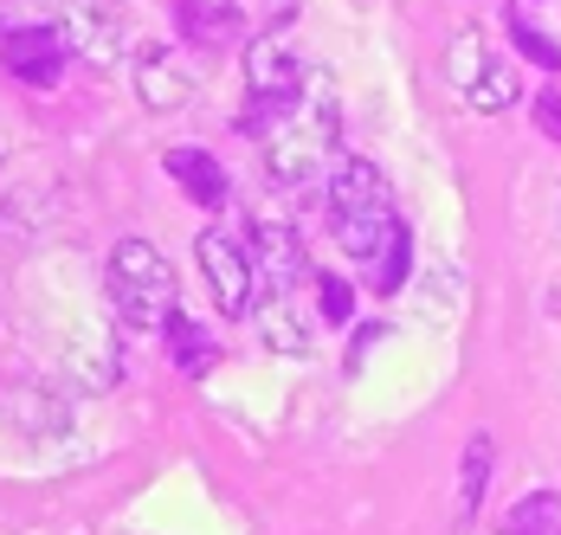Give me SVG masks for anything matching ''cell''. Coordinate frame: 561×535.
Listing matches in <instances>:
<instances>
[{
	"mask_svg": "<svg viewBox=\"0 0 561 535\" xmlns=\"http://www.w3.org/2000/svg\"><path fill=\"white\" fill-rule=\"evenodd\" d=\"M104 297L123 335H149L174 317V271L149 239H116L104 259Z\"/></svg>",
	"mask_w": 561,
	"mask_h": 535,
	"instance_id": "7a4b0ae2",
	"label": "cell"
},
{
	"mask_svg": "<svg viewBox=\"0 0 561 535\" xmlns=\"http://www.w3.org/2000/svg\"><path fill=\"white\" fill-rule=\"evenodd\" d=\"M504 535H561V497L556 490H536V497L510 503Z\"/></svg>",
	"mask_w": 561,
	"mask_h": 535,
	"instance_id": "e0dca14e",
	"label": "cell"
},
{
	"mask_svg": "<svg viewBox=\"0 0 561 535\" xmlns=\"http://www.w3.org/2000/svg\"><path fill=\"white\" fill-rule=\"evenodd\" d=\"M53 26L65 33L71 58H84V65H123V53H129V13L116 0H65Z\"/></svg>",
	"mask_w": 561,
	"mask_h": 535,
	"instance_id": "8992f818",
	"label": "cell"
},
{
	"mask_svg": "<svg viewBox=\"0 0 561 535\" xmlns=\"http://www.w3.org/2000/svg\"><path fill=\"white\" fill-rule=\"evenodd\" d=\"M491 458H497V445L478 432L471 445H465V465H458V516L471 523L478 516V503H484V483H491Z\"/></svg>",
	"mask_w": 561,
	"mask_h": 535,
	"instance_id": "2e32d148",
	"label": "cell"
},
{
	"mask_svg": "<svg viewBox=\"0 0 561 535\" xmlns=\"http://www.w3.org/2000/svg\"><path fill=\"white\" fill-rule=\"evenodd\" d=\"M317 317L330 322V329H342V322L355 317V291L342 277H317Z\"/></svg>",
	"mask_w": 561,
	"mask_h": 535,
	"instance_id": "ffe728a7",
	"label": "cell"
},
{
	"mask_svg": "<svg viewBox=\"0 0 561 535\" xmlns=\"http://www.w3.org/2000/svg\"><path fill=\"white\" fill-rule=\"evenodd\" d=\"M323 201H330V219L336 214H362V207H393L388 201V174L368 156H336L330 174H323Z\"/></svg>",
	"mask_w": 561,
	"mask_h": 535,
	"instance_id": "30bf717a",
	"label": "cell"
},
{
	"mask_svg": "<svg viewBox=\"0 0 561 535\" xmlns=\"http://www.w3.org/2000/svg\"><path fill=\"white\" fill-rule=\"evenodd\" d=\"M174 13H181V33H187L194 46H226V39L245 26L252 0H174Z\"/></svg>",
	"mask_w": 561,
	"mask_h": 535,
	"instance_id": "4fadbf2b",
	"label": "cell"
},
{
	"mask_svg": "<svg viewBox=\"0 0 561 535\" xmlns=\"http://www.w3.org/2000/svg\"><path fill=\"white\" fill-rule=\"evenodd\" d=\"M259 335H265V349H278V355H304L310 342H317V329L304 322L297 310V297H259Z\"/></svg>",
	"mask_w": 561,
	"mask_h": 535,
	"instance_id": "5bb4252c",
	"label": "cell"
},
{
	"mask_svg": "<svg viewBox=\"0 0 561 535\" xmlns=\"http://www.w3.org/2000/svg\"><path fill=\"white\" fill-rule=\"evenodd\" d=\"M400 226H407V219H393V207H362V214H336L330 219L336 246L348 252V259H362V265H375V259L388 252Z\"/></svg>",
	"mask_w": 561,
	"mask_h": 535,
	"instance_id": "7c38bea8",
	"label": "cell"
},
{
	"mask_svg": "<svg viewBox=\"0 0 561 535\" xmlns=\"http://www.w3.org/2000/svg\"><path fill=\"white\" fill-rule=\"evenodd\" d=\"M194 252H201V271H207L214 304H220L232 322L252 317V310H259V271H252V246H245L239 232H226V226H207V232L194 239Z\"/></svg>",
	"mask_w": 561,
	"mask_h": 535,
	"instance_id": "5b68a950",
	"label": "cell"
},
{
	"mask_svg": "<svg viewBox=\"0 0 561 535\" xmlns=\"http://www.w3.org/2000/svg\"><path fill=\"white\" fill-rule=\"evenodd\" d=\"M129 78H136V98L156 110V116L187 110V104H194V91H201L194 65L174 53V46H142V53H136V65H129Z\"/></svg>",
	"mask_w": 561,
	"mask_h": 535,
	"instance_id": "ba28073f",
	"label": "cell"
},
{
	"mask_svg": "<svg viewBox=\"0 0 561 535\" xmlns=\"http://www.w3.org/2000/svg\"><path fill=\"white\" fill-rule=\"evenodd\" d=\"M310 78H317V71L304 65V53H297L284 33L252 39V53H245V116H239L245 136H265L284 110L310 91Z\"/></svg>",
	"mask_w": 561,
	"mask_h": 535,
	"instance_id": "3957f363",
	"label": "cell"
},
{
	"mask_svg": "<svg viewBox=\"0 0 561 535\" xmlns=\"http://www.w3.org/2000/svg\"><path fill=\"white\" fill-rule=\"evenodd\" d=\"M169 355H174V368H181L187 380H207V375H214V362H220L214 335H207L194 317H181V310L169 317Z\"/></svg>",
	"mask_w": 561,
	"mask_h": 535,
	"instance_id": "9a60e30c",
	"label": "cell"
},
{
	"mask_svg": "<svg viewBox=\"0 0 561 535\" xmlns=\"http://www.w3.org/2000/svg\"><path fill=\"white\" fill-rule=\"evenodd\" d=\"M342 104L330 78H310V91L284 110L278 123L265 129V174L284 187H304V181H323L330 161L342 156Z\"/></svg>",
	"mask_w": 561,
	"mask_h": 535,
	"instance_id": "6da1fadb",
	"label": "cell"
},
{
	"mask_svg": "<svg viewBox=\"0 0 561 535\" xmlns=\"http://www.w3.org/2000/svg\"><path fill=\"white\" fill-rule=\"evenodd\" d=\"M536 123H542V129H549V136L561 143V84H556V91H542V98H536Z\"/></svg>",
	"mask_w": 561,
	"mask_h": 535,
	"instance_id": "44dd1931",
	"label": "cell"
},
{
	"mask_svg": "<svg viewBox=\"0 0 561 535\" xmlns=\"http://www.w3.org/2000/svg\"><path fill=\"white\" fill-rule=\"evenodd\" d=\"M252 271H259V291L265 297H297V284H304V246H297V232L284 226V219H259L252 226Z\"/></svg>",
	"mask_w": 561,
	"mask_h": 535,
	"instance_id": "9c48e42d",
	"label": "cell"
},
{
	"mask_svg": "<svg viewBox=\"0 0 561 535\" xmlns=\"http://www.w3.org/2000/svg\"><path fill=\"white\" fill-rule=\"evenodd\" d=\"M510 39H516V53H523V58H536L542 71H561V46L549 39V33H536L523 13H510Z\"/></svg>",
	"mask_w": 561,
	"mask_h": 535,
	"instance_id": "d6986e66",
	"label": "cell"
},
{
	"mask_svg": "<svg viewBox=\"0 0 561 535\" xmlns=\"http://www.w3.org/2000/svg\"><path fill=\"white\" fill-rule=\"evenodd\" d=\"M0 65H7V78H20L33 91H53L65 78V65H71V46H65L58 26H13V33H0Z\"/></svg>",
	"mask_w": 561,
	"mask_h": 535,
	"instance_id": "52a82bcc",
	"label": "cell"
},
{
	"mask_svg": "<svg viewBox=\"0 0 561 535\" xmlns=\"http://www.w3.org/2000/svg\"><path fill=\"white\" fill-rule=\"evenodd\" d=\"M446 78H451V91L478 110V116H497V110H510L516 98H523V78H516V65H510V58L497 53V46L478 33V26H465V33L451 39Z\"/></svg>",
	"mask_w": 561,
	"mask_h": 535,
	"instance_id": "277c9868",
	"label": "cell"
},
{
	"mask_svg": "<svg viewBox=\"0 0 561 535\" xmlns=\"http://www.w3.org/2000/svg\"><path fill=\"white\" fill-rule=\"evenodd\" d=\"M407 271H413V232L400 226L393 232V246L375 259V271H368V284H375V297H393L400 284H407Z\"/></svg>",
	"mask_w": 561,
	"mask_h": 535,
	"instance_id": "ac0fdd59",
	"label": "cell"
},
{
	"mask_svg": "<svg viewBox=\"0 0 561 535\" xmlns=\"http://www.w3.org/2000/svg\"><path fill=\"white\" fill-rule=\"evenodd\" d=\"M162 168H169V181L187 194V201H194V207H207V214H214V207H226V168L207 156V149H194V143H187V149H169V156H162Z\"/></svg>",
	"mask_w": 561,
	"mask_h": 535,
	"instance_id": "8fae6325",
	"label": "cell"
}]
</instances>
